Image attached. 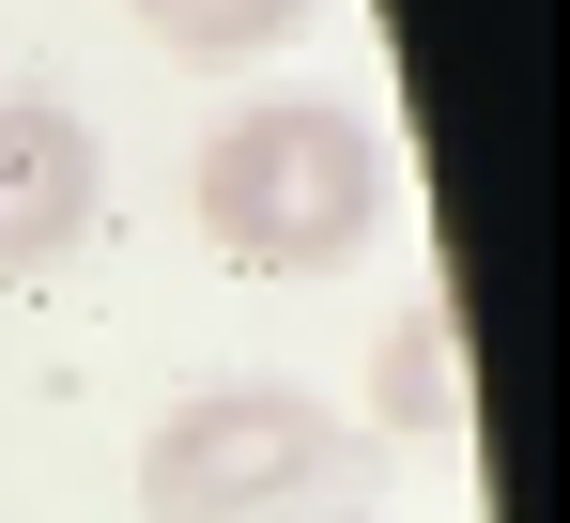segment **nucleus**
<instances>
[{"instance_id":"4","label":"nucleus","mask_w":570,"mask_h":523,"mask_svg":"<svg viewBox=\"0 0 570 523\" xmlns=\"http://www.w3.org/2000/svg\"><path fill=\"white\" fill-rule=\"evenodd\" d=\"M385 432L401 446H463V324L448 308H401L385 324Z\"/></svg>"},{"instance_id":"3","label":"nucleus","mask_w":570,"mask_h":523,"mask_svg":"<svg viewBox=\"0 0 570 523\" xmlns=\"http://www.w3.org/2000/svg\"><path fill=\"white\" fill-rule=\"evenodd\" d=\"M108 200V155L78 108H47V92H0V277H47V262L94 231Z\"/></svg>"},{"instance_id":"1","label":"nucleus","mask_w":570,"mask_h":523,"mask_svg":"<svg viewBox=\"0 0 570 523\" xmlns=\"http://www.w3.org/2000/svg\"><path fill=\"white\" fill-rule=\"evenodd\" d=\"M385 216V124L355 92H247L200 139V231L247 277H324Z\"/></svg>"},{"instance_id":"2","label":"nucleus","mask_w":570,"mask_h":523,"mask_svg":"<svg viewBox=\"0 0 570 523\" xmlns=\"http://www.w3.org/2000/svg\"><path fill=\"white\" fill-rule=\"evenodd\" d=\"M308 477H340V416L278 369H216L139 432V523H278Z\"/></svg>"},{"instance_id":"5","label":"nucleus","mask_w":570,"mask_h":523,"mask_svg":"<svg viewBox=\"0 0 570 523\" xmlns=\"http://www.w3.org/2000/svg\"><path fill=\"white\" fill-rule=\"evenodd\" d=\"M155 47H186V62H247V47H278L308 0H124Z\"/></svg>"}]
</instances>
